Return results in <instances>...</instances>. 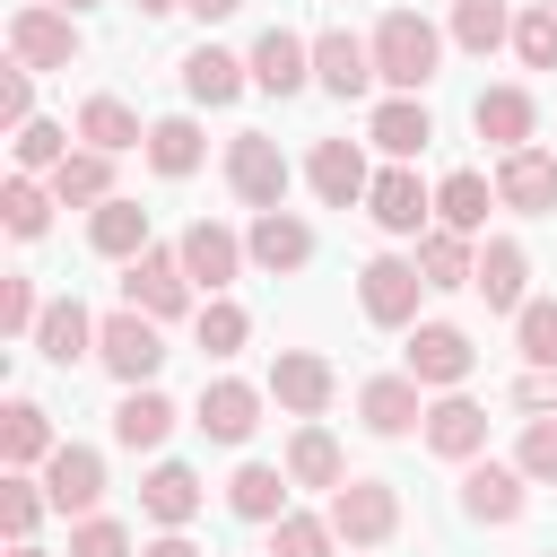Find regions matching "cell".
I'll use <instances>...</instances> for the list:
<instances>
[{
    "label": "cell",
    "instance_id": "2e32d148",
    "mask_svg": "<svg viewBox=\"0 0 557 557\" xmlns=\"http://www.w3.org/2000/svg\"><path fill=\"white\" fill-rule=\"evenodd\" d=\"M418 435H426V453H435V461H461V470H470V461L487 453V409H479L470 392H435Z\"/></svg>",
    "mask_w": 557,
    "mask_h": 557
},
{
    "label": "cell",
    "instance_id": "484cf974",
    "mask_svg": "<svg viewBox=\"0 0 557 557\" xmlns=\"http://www.w3.org/2000/svg\"><path fill=\"white\" fill-rule=\"evenodd\" d=\"M52 453H61L52 409H44V400H26V392H17V400H0V461H9V470H44Z\"/></svg>",
    "mask_w": 557,
    "mask_h": 557
},
{
    "label": "cell",
    "instance_id": "8d00e7d4",
    "mask_svg": "<svg viewBox=\"0 0 557 557\" xmlns=\"http://www.w3.org/2000/svg\"><path fill=\"white\" fill-rule=\"evenodd\" d=\"M52 200H61V209H104V200H113V157H104V148H70L61 174H52Z\"/></svg>",
    "mask_w": 557,
    "mask_h": 557
},
{
    "label": "cell",
    "instance_id": "44dd1931",
    "mask_svg": "<svg viewBox=\"0 0 557 557\" xmlns=\"http://www.w3.org/2000/svg\"><path fill=\"white\" fill-rule=\"evenodd\" d=\"M209 505V487H200V470L191 461H148V479H139V513L157 522V531H191V513Z\"/></svg>",
    "mask_w": 557,
    "mask_h": 557
},
{
    "label": "cell",
    "instance_id": "f1b7e54d",
    "mask_svg": "<svg viewBox=\"0 0 557 557\" xmlns=\"http://www.w3.org/2000/svg\"><path fill=\"white\" fill-rule=\"evenodd\" d=\"M479 296H487V313H522L531 305V252L513 235H487L479 244Z\"/></svg>",
    "mask_w": 557,
    "mask_h": 557
},
{
    "label": "cell",
    "instance_id": "5b68a950",
    "mask_svg": "<svg viewBox=\"0 0 557 557\" xmlns=\"http://www.w3.org/2000/svg\"><path fill=\"white\" fill-rule=\"evenodd\" d=\"M96 366L122 383V392H139V383H157V366H165V331L148 322V313H104L96 322Z\"/></svg>",
    "mask_w": 557,
    "mask_h": 557
},
{
    "label": "cell",
    "instance_id": "836d02e7",
    "mask_svg": "<svg viewBox=\"0 0 557 557\" xmlns=\"http://www.w3.org/2000/svg\"><path fill=\"white\" fill-rule=\"evenodd\" d=\"M87 244H96V252H104V261H139V252H148V244H157V235H148V209H139V200H122V191H113V200H104V209H87Z\"/></svg>",
    "mask_w": 557,
    "mask_h": 557
},
{
    "label": "cell",
    "instance_id": "d590c367",
    "mask_svg": "<svg viewBox=\"0 0 557 557\" xmlns=\"http://www.w3.org/2000/svg\"><path fill=\"white\" fill-rule=\"evenodd\" d=\"M418 278L426 287H479V244L453 235V226H426L418 235Z\"/></svg>",
    "mask_w": 557,
    "mask_h": 557
},
{
    "label": "cell",
    "instance_id": "db71d44e",
    "mask_svg": "<svg viewBox=\"0 0 557 557\" xmlns=\"http://www.w3.org/2000/svg\"><path fill=\"white\" fill-rule=\"evenodd\" d=\"M44 9H61V17H87V9H96V0H44Z\"/></svg>",
    "mask_w": 557,
    "mask_h": 557
},
{
    "label": "cell",
    "instance_id": "30bf717a",
    "mask_svg": "<svg viewBox=\"0 0 557 557\" xmlns=\"http://www.w3.org/2000/svg\"><path fill=\"white\" fill-rule=\"evenodd\" d=\"M366 218H374V235L418 244V235L435 226V191H426L409 165H383V174H374V191H366Z\"/></svg>",
    "mask_w": 557,
    "mask_h": 557
},
{
    "label": "cell",
    "instance_id": "9a60e30c",
    "mask_svg": "<svg viewBox=\"0 0 557 557\" xmlns=\"http://www.w3.org/2000/svg\"><path fill=\"white\" fill-rule=\"evenodd\" d=\"M313 87L339 96V104H348V96H374V87H383V78H374V44L348 35V26H322V35H313Z\"/></svg>",
    "mask_w": 557,
    "mask_h": 557
},
{
    "label": "cell",
    "instance_id": "7bdbcfd3",
    "mask_svg": "<svg viewBox=\"0 0 557 557\" xmlns=\"http://www.w3.org/2000/svg\"><path fill=\"white\" fill-rule=\"evenodd\" d=\"M9 157H17V174H61V157H70V122H26L17 139H9Z\"/></svg>",
    "mask_w": 557,
    "mask_h": 557
},
{
    "label": "cell",
    "instance_id": "60d3db41",
    "mask_svg": "<svg viewBox=\"0 0 557 557\" xmlns=\"http://www.w3.org/2000/svg\"><path fill=\"white\" fill-rule=\"evenodd\" d=\"M513 357H522V374H557V296H531L513 313Z\"/></svg>",
    "mask_w": 557,
    "mask_h": 557
},
{
    "label": "cell",
    "instance_id": "ffe728a7",
    "mask_svg": "<svg viewBox=\"0 0 557 557\" xmlns=\"http://www.w3.org/2000/svg\"><path fill=\"white\" fill-rule=\"evenodd\" d=\"M44 496H52V513L87 522V513L104 505V453H96V444H61V453L44 461Z\"/></svg>",
    "mask_w": 557,
    "mask_h": 557
},
{
    "label": "cell",
    "instance_id": "e0dca14e",
    "mask_svg": "<svg viewBox=\"0 0 557 557\" xmlns=\"http://www.w3.org/2000/svg\"><path fill=\"white\" fill-rule=\"evenodd\" d=\"M522 505H531V479H522L513 461H470V470H461V513H470L479 531L522 522Z\"/></svg>",
    "mask_w": 557,
    "mask_h": 557
},
{
    "label": "cell",
    "instance_id": "b9f144b4",
    "mask_svg": "<svg viewBox=\"0 0 557 557\" xmlns=\"http://www.w3.org/2000/svg\"><path fill=\"white\" fill-rule=\"evenodd\" d=\"M52 513V496H44V479H26V470H9L0 479V531H9V548L17 540H35V522Z\"/></svg>",
    "mask_w": 557,
    "mask_h": 557
},
{
    "label": "cell",
    "instance_id": "7402d4cb",
    "mask_svg": "<svg viewBox=\"0 0 557 557\" xmlns=\"http://www.w3.org/2000/svg\"><path fill=\"white\" fill-rule=\"evenodd\" d=\"M244 252H252V270H270V278H296V270L313 261V226H305L296 209H261V218L244 226Z\"/></svg>",
    "mask_w": 557,
    "mask_h": 557
},
{
    "label": "cell",
    "instance_id": "6da1fadb",
    "mask_svg": "<svg viewBox=\"0 0 557 557\" xmlns=\"http://www.w3.org/2000/svg\"><path fill=\"white\" fill-rule=\"evenodd\" d=\"M366 44H374V78H383L392 96H418V87L444 70V26H426L418 9H383Z\"/></svg>",
    "mask_w": 557,
    "mask_h": 557
},
{
    "label": "cell",
    "instance_id": "e575fe53",
    "mask_svg": "<svg viewBox=\"0 0 557 557\" xmlns=\"http://www.w3.org/2000/svg\"><path fill=\"white\" fill-rule=\"evenodd\" d=\"M78 148H104V157L148 148V122H139L122 96H87V104H78Z\"/></svg>",
    "mask_w": 557,
    "mask_h": 557
},
{
    "label": "cell",
    "instance_id": "603a6c76",
    "mask_svg": "<svg viewBox=\"0 0 557 557\" xmlns=\"http://www.w3.org/2000/svg\"><path fill=\"white\" fill-rule=\"evenodd\" d=\"M496 209H513V218H548V209H557V157H548V148H513V157H496Z\"/></svg>",
    "mask_w": 557,
    "mask_h": 557
},
{
    "label": "cell",
    "instance_id": "9f6ffc18",
    "mask_svg": "<svg viewBox=\"0 0 557 557\" xmlns=\"http://www.w3.org/2000/svg\"><path fill=\"white\" fill-rule=\"evenodd\" d=\"M9 557H44V548H35V540H17V548H9Z\"/></svg>",
    "mask_w": 557,
    "mask_h": 557
},
{
    "label": "cell",
    "instance_id": "d4e9b609",
    "mask_svg": "<svg viewBox=\"0 0 557 557\" xmlns=\"http://www.w3.org/2000/svg\"><path fill=\"white\" fill-rule=\"evenodd\" d=\"M174 426H183V409H174L157 383H139V392L113 400V444H122V453H165Z\"/></svg>",
    "mask_w": 557,
    "mask_h": 557
},
{
    "label": "cell",
    "instance_id": "ac0fdd59",
    "mask_svg": "<svg viewBox=\"0 0 557 557\" xmlns=\"http://www.w3.org/2000/svg\"><path fill=\"white\" fill-rule=\"evenodd\" d=\"M470 131L496 148V157H513V148H540L531 131H540V96L531 87H479V104H470Z\"/></svg>",
    "mask_w": 557,
    "mask_h": 557
},
{
    "label": "cell",
    "instance_id": "7a4b0ae2",
    "mask_svg": "<svg viewBox=\"0 0 557 557\" xmlns=\"http://www.w3.org/2000/svg\"><path fill=\"white\" fill-rule=\"evenodd\" d=\"M191 296H200V287H191V270H183L174 244H148L139 261H122V305H131V313H148V322H183V313H200Z\"/></svg>",
    "mask_w": 557,
    "mask_h": 557
},
{
    "label": "cell",
    "instance_id": "4fadbf2b",
    "mask_svg": "<svg viewBox=\"0 0 557 557\" xmlns=\"http://www.w3.org/2000/svg\"><path fill=\"white\" fill-rule=\"evenodd\" d=\"M357 426L383 435V444L418 435V426H426V383H418V374H366V383H357Z\"/></svg>",
    "mask_w": 557,
    "mask_h": 557
},
{
    "label": "cell",
    "instance_id": "83f0119b",
    "mask_svg": "<svg viewBox=\"0 0 557 557\" xmlns=\"http://www.w3.org/2000/svg\"><path fill=\"white\" fill-rule=\"evenodd\" d=\"M252 87V61L244 52H226V44H191L183 52V96L191 104H235Z\"/></svg>",
    "mask_w": 557,
    "mask_h": 557
},
{
    "label": "cell",
    "instance_id": "f6af8a7d",
    "mask_svg": "<svg viewBox=\"0 0 557 557\" xmlns=\"http://www.w3.org/2000/svg\"><path fill=\"white\" fill-rule=\"evenodd\" d=\"M513 61H522V70H557V9H548V0H531V9L513 17Z\"/></svg>",
    "mask_w": 557,
    "mask_h": 557
},
{
    "label": "cell",
    "instance_id": "8fae6325",
    "mask_svg": "<svg viewBox=\"0 0 557 557\" xmlns=\"http://www.w3.org/2000/svg\"><path fill=\"white\" fill-rule=\"evenodd\" d=\"M174 252H183V270H191V287H200V296H226V287L244 278V261H252V252H244V235H235L226 218H191Z\"/></svg>",
    "mask_w": 557,
    "mask_h": 557
},
{
    "label": "cell",
    "instance_id": "680465c9",
    "mask_svg": "<svg viewBox=\"0 0 557 557\" xmlns=\"http://www.w3.org/2000/svg\"><path fill=\"white\" fill-rule=\"evenodd\" d=\"M548 9H557V0H548Z\"/></svg>",
    "mask_w": 557,
    "mask_h": 557
},
{
    "label": "cell",
    "instance_id": "cb8c5ba5",
    "mask_svg": "<svg viewBox=\"0 0 557 557\" xmlns=\"http://www.w3.org/2000/svg\"><path fill=\"white\" fill-rule=\"evenodd\" d=\"M426 139H435V113H426V96H383V104L366 113V148H383L392 165L426 157Z\"/></svg>",
    "mask_w": 557,
    "mask_h": 557
},
{
    "label": "cell",
    "instance_id": "74e56055",
    "mask_svg": "<svg viewBox=\"0 0 557 557\" xmlns=\"http://www.w3.org/2000/svg\"><path fill=\"white\" fill-rule=\"evenodd\" d=\"M513 17L522 9H505V0H453V26H444V44H461V52H496V44H513Z\"/></svg>",
    "mask_w": 557,
    "mask_h": 557
},
{
    "label": "cell",
    "instance_id": "9c48e42d",
    "mask_svg": "<svg viewBox=\"0 0 557 557\" xmlns=\"http://www.w3.org/2000/svg\"><path fill=\"white\" fill-rule=\"evenodd\" d=\"M322 513H331V531H339L348 548H383V540L400 531V487H392V479H348Z\"/></svg>",
    "mask_w": 557,
    "mask_h": 557
},
{
    "label": "cell",
    "instance_id": "f35d334b",
    "mask_svg": "<svg viewBox=\"0 0 557 557\" xmlns=\"http://www.w3.org/2000/svg\"><path fill=\"white\" fill-rule=\"evenodd\" d=\"M52 209H61V200H52L44 174H9V183H0V226H9L17 244H35V235L52 226Z\"/></svg>",
    "mask_w": 557,
    "mask_h": 557
},
{
    "label": "cell",
    "instance_id": "681fc988",
    "mask_svg": "<svg viewBox=\"0 0 557 557\" xmlns=\"http://www.w3.org/2000/svg\"><path fill=\"white\" fill-rule=\"evenodd\" d=\"M26 122H35V70H17V61H9V70H0V131L17 139Z\"/></svg>",
    "mask_w": 557,
    "mask_h": 557
},
{
    "label": "cell",
    "instance_id": "bcb514c9",
    "mask_svg": "<svg viewBox=\"0 0 557 557\" xmlns=\"http://www.w3.org/2000/svg\"><path fill=\"white\" fill-rule=\"evenodd\" d=\"M44 305H52V296H44V287H35L26 270H9V278H0V331H9V339H35Z\"/></svg>",
    "mask_w": 557,
    "mask_h": 557
},
{
    "label": "cell",
    "instance_id": "52a82bcc",
    "mask_svg": "<svg viewBox=\"0 0 557 557\" xmlns=\"http://www.w3.org/2000/svg\"><path fill=\"white\" fill-rule=\"evenodd\" d=\"M470 366H479V348H470V331H461V322H418V331H409V348H400V374H418L426 392H461V383H470Z\"/></svg>",
    "mask_w": 557,
    "mask_h": 557
},
{
    "label": "cell",
    "instance_id": "4316f807",
    "mask_svg": "<svg viewBox=\"0 0 557 557\" xmlns=\"http://www.w3.org/2000/svg\"><path fill=\"white\" fill-rule=\"evenodd\" d=\"M278 461H287V479H296V487H322V496H339V487H348V453H339V435H331L322 418H305V426L287 435V453H278Z\"/></svg>",
    "mask_w": 557,
    "mask_h": 557
},
{
    "label": "cell",
    "instance_id": "11a10c76",
    "mask_svg": "<svg viewBox=\"0 0 557 557\" xmlns=\"http://www.w3.org/2000/svg\"><path fill=\"white\" fill-rule=\"evenodd\" d=\"M131 9H139V17H165V9H183V0H131Z\"/></svg>",
    "mask_w": 557,
    "mask_h": 557
},
{
    "label": "cell",
    "instance_id": "4dcf8cb0",
    "mask_svg": "<svg viewBox=\"0 0 557 557\" xmlns=\"http://www.w3.org/2000/svg\"><path fill=\"white\" fill-rule=\"evenodd\" d=\"M487 209H496V174H479V165H453V174L435 183V226H453V235H470V244H479Z\"/></svg>",
    "mask_w": 557,
    "mask_h": 557
},
{
    "label": "cell",
    "instance_id": "ba28073f",
    "mask_svg": "<svg viewBox=\"0 0 557 557\" xmlns=\"http://www.w3.org/2000/svg\"><path fill=\"white\" fill-rule=\"evenodd\" d=\"M261 409H270V392H261V383H244V374H209V383H200V400H191V426H200L209 444H252Z\"/></svg>",
    "mask_w": 557,
    "mask_h": 557
},
{
    "label": "cell",
    "instance_id": "ee69618b",
    "mask_svg": "<svg viewBox=\"0 0 557 557\" xmlns=\"http://www.w3.org/2000/svg\"><path fill=\"white\" fill-rule=\"evenodd\" d=\"M331 548H339L331 513H278L270 522V557H331Z\"/></svg>",
    "mask_w": 557,
    "mask_h": 557
},
{
    "label": "cell",
    "instance_id": "f5cc1de1",
    "mask_svg": "<svg viewBox=\"0 0 557 557\" xmlns=\"http://www.w3.org/2000/svg\"><path fill=\"white\" fill-rule=\"evenodd\" d=\"M183 9H191V17H200V26H218V17H235V9H244V0H183Z\"/></svg>",
    "mask_w": 557,
    "mask_h": 557
},
{
    "label": "cell",
    "instance_id": "f907efd6",
    "mask_svg": "<svg viewBox=\"0 0 557 557\" xmlns=\"http://www.w3.org/2000/svg\"><path fill=\"white\" fill-rule=\"evenodd\" d=\"M513 409L522 418H557V374H522L513 383Z\"/></svg>",
    "mask_w": 557,
    "mask_h": 557
},
{
    "label": "cell",
    "instance_id": "7c38bea8",
    "mask_svg": "<svg viewBox=\"0 0 557 557\" xmlns=\"http://www.w3.org/2000/svg\"><path fill=\"white\" fill-rule=\"evenodd\" d=\"M261 392H270L287 418H322V409L339 400V374H331V357H322V348H278Z\"/></svg>",
    "mask_w": 557,
    "mask_h": 557
},
{
    "label": "cell",
    "instance_id": "7dc6e473",
    "mask_svg": "<svg viewBox=\"0 0 557 557\" xmlns=\"http://www.w3.org/2000/svg\"><path fill=\"white\" fill-rule=\"evenodd\" d=\"M513 470L531 487H557V418H522V444H513Z\"/></svg>",
    "mask_w": 557,
    "mask_h": 557
},
{
    "label": "cell",
    "instance_id": "f546056e",
    "mask_svg": "<svg viewBox=\"0 0 557 557\" xmlns=\"http://www.w3.org/2000/svg\"><path fill=\"white\" fill-rule=\"evenodd\" d=\"M287 487H296V479H287V461H244V470L226 479V513L270 531L278 513H296V505H287Z\"/></svg>",
    "mask_w": 557,
    "mask_h": 557
},
{
    "label": "cell",
    "instance_id": "ab89813d",
    "mask_svg": "<svg viewBox=\"0 0 557 557\" xmlns=\"http://www.w3.org/2000/svg\"><path fill=\"white\" fill-rule=\"evenodd\" d=\"M191 339H200V357H244V339H252V313L235 305V296H200V313H191Z\"/></svg>",
    "mask_w": 557,
    "mask_h": 557
},
{
    "label": "cell",
    "instance_id": "3957f363",
    "mask_svg": "<svg viewBox=\"0 0 557 557\" xmlns=\"http://www.w3.org/2000/svg\"><path fill=\"white\" fill-rule=\"evenodd\" d=\"M287 183H296V174H287V148H278L270 131H235V139H226V191H235L252 218H261V209H287Z\"/></svg>",
    "mask_w": 557,
    "mask_h": 557
},
{
    "label": "cell",
    "instance_id": "d6a6232c",
    "mask_svg": "<svg viewBox=\"0 0 557 557\" xmlns=\"http://www.w3.org/2000/svg\"><path fill=\"white\" fill-rule=\"evenodd\" d=\"M165 183H183V174H200V157H209V139H200V122L191 113H157L148 122V148H139Z\"/></svg>",
    "mask_w": 557,
    "mask_h": 557
},
{
    "label": "cell",
    "instance_id": "277c9868",
    "mask_svg": "<svg viewBox=\"0 0 557 557\" xmlns=\"http://www.w3.org/2000/svg\"><path fill=\"white\" fill-rule=\"evenodd\" d=\"M418 296H426L418 252H374V261L357 270V305H366L374 331H418Z\"/></svg>",
    "mask_w": 557,
    "mask_h": 557
},
{
    "label": "cell",
    "instance_id": "1f68e13d",
    "mask_svg": "<svg viewBox=\"0 0 557 557\" xmlns=\"http://www.w3.org/2000/svg\"><path fill=\"white\" fill-rule=\"evenodd\" d=\"M96 322H104V313H87L78 296H52L44 322H35V348H44L52 366H78V357H96Z\"/></svg>",
    "mask_w": 557,
    "mask_h": 557
},
{
    "label": "cell",
    "instance_id": "d6986e66",
    "mask_svg": "<svg viewBox=\"0 0 557 557\" xmlns=\"http://www.w3.org/2000/svg\"><path fill=\"white\" fill-rule=\"evenodd\" d=\"M305 183H313V200H322V209H366V191H374V174H366V148H357V139H313Z\"/></svg>",
    "mask_w": 557,
    "mask_h": 557
},
{
    "label": "cell",
    "instance_id": "816d5d0a",
    "mask_svg": "<svg viewBox=\"0 0 557 557\" xmlns=\"http://www.w3.org/2000/svg\"><path fill=\"white\" fill-rule=\"evenodd\" d=\"M139 557H200V540L191 531H157V540H139Z\"/></svg>",
    "mask_w": 557,
    "mask_h": 557
},
{
    "label": "cell",
    "instance_id": "c3c4849f",
    "mask_svg": "<svg viewBox=\"0 0 557 557\" xmlns=\"http://www.w3.org/2000/svg\"><path fill=\"white\" fill-rule=\"evenodd\" d=\"M70 557H139V540H131V522L87 513V522H70Z\"/></svg>",
    "mask_w": 557,
    "mask_h": 557
},
{
    "label": "cell",
    "instance_id": "6f0895ef",
    "mask_svg": "<svg viewBox=\"0 0 557 557\" xmlns=\"http://www.w3.org/2000/svg\"><path fill=\"white\" fill-rule=\"evenodd\" d=\"M540 557H557V548H540Z\"/></svg>",
    "mask_w": 557,
    "mask_h": 557
},
{
    "label": "cell",
    "instance_id": "8992f818",
    "mask_svg": "<svg viewBox=\"0 0 557 557\" xmlns=\"http://www.w3.org/2000/svg\"><path fill=\"white\" fill-rule=\"evenodd\" d=\"M78 52H87L78 17H61V9H44V0L9 9V61H17V70H70Z\"/></svg>",
    "mask_w": 557,
    "mask_h": 557
},
{
    "label": "cell",
    "instance_id": "5bb4252c",
    "mask_svg": "<svg viewBox=\"0 0 557 557\" xmlns=\"http://www.w3.org/2000/svg\"><path fill=\"white\" fill-rule=\"evenodd\" d=\"M244 61H252V87L261 96H305L313 87V35H296V26H261Z\"/></svg>",
    "mask_w": 557,
    "mask_h": 557
}]
</instances>
